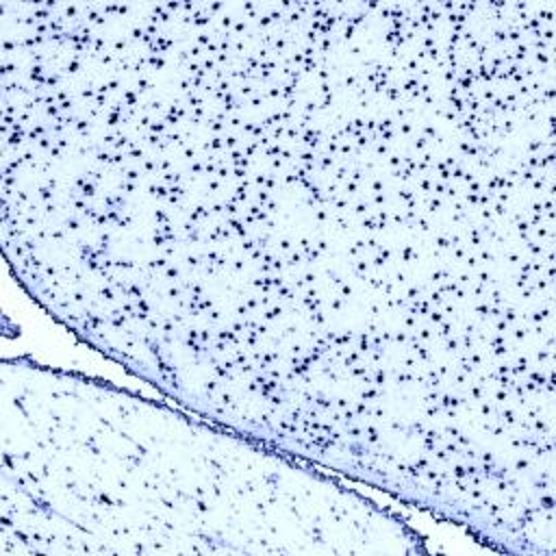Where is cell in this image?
<instances>
[{
	"label": "cell",
	"instance_id": "6da1fadb",
	"mask_svg": "<svg viewBox=\"0 0 556 556\" xmlns=\"http://www.w3.org/2000/svg\"><path fill=\"white\" fill-rule=\"evenodd\" d=\"M0 556L408 554L415 528L339 476L128 387L0 365Z\"/></svg>",
	"mask_w": 556,
	"mask_h": 556
}]
</instances>
